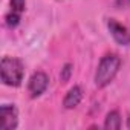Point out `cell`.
<instances>
[{
    "instance_id": "1",
    "label": "cell",
    "mask_w": 130,
    "mask_h": 130,
    "mask_svg": "<svg viewBox=\"0 0 130 130\" xmlns=\"http://www.w3.org/2000/svg\"><path fill=\"white\" fill-rule=\"evenodd\" d=\"M121 69V58L118 54H106L101 57L98 66H96V71H95V77H93V81H95V86L103 89V87H107L113 80L115 77L118 75Z\"/></svg>"
},
{
    "instance_id": "2",
    "label": "cell",
    "mask_w": 130,
    "mask_h": 130,
    "mask_svg": "<svg viewBox=\"0 0 130 130\" xmlns=\"http://www.w3.org/2000/svg\"><path fill=\"white\" fill-rule=\"evenodd\" d=\"M0 78L8 87H19L25 78V64L20 58L3 57L0 61Z\"/></svg>"
},
{
    "instance_id": "3",
    "label": "cell",
    "mask_w": 130,
    "mask_h": 130,
    "mask_svg": "<svg viewBox=\"0 0 130 130\" xmlns=\"http://www.w3.org/2000/svg\"><path fill=\"white\" fill-rule=\"evenodd\" d=\"M49 86V75L43 71L34 72L28 81V92L31 98H38L41 96Z\"/></svg>"
},
{
    "instance_id": "4",
    "label": "cell",
    "mask_w": 130,
    "mask_h": 130,
    "mask_svg": "<svg viewBox=\"0 0 130 130\" xmlns=\"http://www.w3.org/2000/svg\"><path fill=\"white\" fill-rule=\"evenodd\" d=\"M19 125V110L14 104L0 107V130H14Z\"/></svg>"
},
{
    "instance_id": "5",
    "label": "cell",
    "mask_w": 130,
    "mask_h": 130,
    "mask_svg": "<svg viewBox=\"0 0 130 130\" xmlns=\"http://www.w3.org/2000/svg\"><path fill=\"white\" fill-rule=\"evenodd\" d=\"M107 29L112 35V38L121 44V46H128L130 44V29L119 23L116 19H107Z\"/></svg>"
},
{
    "instance_id": "6",
    "label": "cell",
    "mask_w": 130,
    "mask_h": 130,
    "mask_svg": "<svg viewBox=\"0 0 130 130\" xmlns=\"http://www.w3.org/2000/svg\"><path fill=\"white\" fill-rule=\"evenodd\" d=\"M81 100H83V89L80 86H74V87H71L68 90L66 95H64L63 106H64V109L71 110V109H75L81 103Z\"/></svg>"
},
{
    "instance_id": "7",
    "label": "cell",
    "mask_w": 130,
    "mask_h": 130,
    "mask_svg": "<svg viewBox=\"0 0 130 130\" xmlns=\"http://www.w3.org/2000/svg\"><path fill=\"white\" fill-rule=\"evenodd\" d=\"M122 127V118L118 110H110L104 118V128L107 130H119Z\"/></svg>"
},
{
    "instance_id": "8",
    "label": "cell",
    "mask_w": 130,
    "mask_h": 130,
    "mask_svg": "<svg viewBox=\"0 0 130 130\" xmlns=\"http://www.w3.org/2000/svg\"><path fill=\"white\" fill-rule=\"evenodd\" d=\"M9 11L22 15L26 9V0H9Z\"/></svg>"
},
{
    "instance_id": "9",
    "label": "cell",
    "mask_w": 130,
    "mask_h": 130,
    "mask_svg": "<svg viewBox=\"0 0 130 130\" xmlns=\"http://www.w3.org/2000/svg\"><path fill=\"white\" fill-rule=\"evenodd\" d=\"M20 19H22V15H19V14H15V12H11V11H9V12L5 15V25H6L9 29H14V28H17V26H19Z\"/></svg>"
},
{
    "instance_id": "10",
    "label": "cell",
    "mask_w": 130,
    "mask_h": 130,
    "mask_svg": "<svg viewBox=\"0 0 130 130\" xmlns=\"http://www.w3.org/2000/svg\"><path fill=\"white\" fill-rule=\"evenodd\" d=\"M72 72H74V66L71 63H66L64 66L61 68V72H60V81L61 83H68L72 77Z\"/></svg>"
},
{
    "instance_id": "11",
    "label": "cell",
    "mask_w": 130,
    "mask_h": 130,
    "mask_svg": "<svg viewBox=\"0 0 130 130\" xmlns=\"http://www.w3.org/2000/svg\"><path fill=\"white\" fill-rule=\"evenodd\" d=\"M115 5L118 8H130V0H115Z\"/></svg>"
},
{
    "instance_id": "12",
    "label": "cell",
    "mask_w": 130,
    "mask_h": 130,
    "mask_svg": "<svg viewBox=\"0 0 130 130\" xmlns=\"http://www.w3.org/2000/svg\"><path fill=\"white\" fill-rule=\"evenodd\" d=\"M125 125H127V128L130 130V113H128V116H127V124H125Z\"/></svg>"
}]
</instances>
